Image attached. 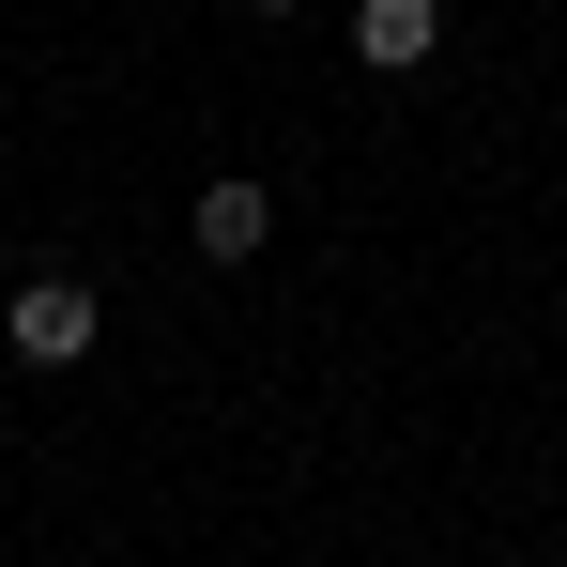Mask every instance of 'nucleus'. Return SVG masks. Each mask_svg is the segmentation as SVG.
I'll list each match as a JSON object with an SVG mask.
<instances>
[{"label": "nucleus", "instance_id": "obj_1", "mask_svg": "<svg viewBox=\"0 0 567 567\" xmlns=\"http://www.w3.org/2000/svg\"><path fill=\"white\" fill-rule=\"evenodd\" d=\"M93 277H16V307H0V338H16V369H78L93 353Z\"/></svg>", "mask_w": 567, "mask_h": 567}, {"label": "nucleus", "instance_id": "obj_2", "mask_svg": "<svg viewBox=\"0 0 567 567\" xmlns=\"http://www.w3.org/2000/svg\"><path fill=\"white\" fill-rule=\"evenodd\" d=\"M185 230H199V261H261V246H277V185H246V169H215Z\"/></svg>", "mask_w": 567, "mask_h": 567}, {"label": "nucleus", "instance_id": "obj_3", "mask_svg": "<svg viewBox=\"0 0 567 567\" xmlns=\"http://www.w3.org/2000/svg\"><path fill=\"white\" fill-rule=\"evenodd\" d=\"M430 47H445V16H430V0H369V16H353V62H369V78H414Z\"/></svg>", "mask_w": 567, "mask_h": 567}, {"label": "nucleus", "instance_id": "obj_4", "mask_svg": "<svg viewBox=\"0 0 567 567\" xmlns=\"http://www.w3.org/2000/svg\"><path fill=\"white\" fill-rule=\"evenodd\" d=\"M246 16H291V0H246Z\"/></svg>", "mask_w": 567, "mask_h": 567}]
</instances>
